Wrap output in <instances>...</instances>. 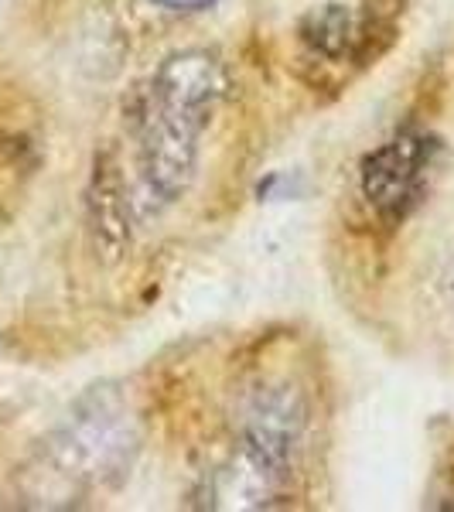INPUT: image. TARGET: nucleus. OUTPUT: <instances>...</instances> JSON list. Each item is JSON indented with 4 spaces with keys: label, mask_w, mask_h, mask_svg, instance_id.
I'll use <instances>...</instances> for the list:
<instances>
[{
    "label": "nucleus",
    "mask_w": 454,
    "mask_h": 512,
    "mask_svg": "<svg viewBox=\"0 0 454 512\" xmlns=\"http://www.w3.org/2000/svg\"><path fill=\"white\" fill-rule=\"evenodd\" d=\"M226 72L202 48L175 52L161 62L134 110V168L147 212L175 205L192 188L198 140L216 117Z\"/></svg>",
    "instance_id": "nucleus-1"
},
{
    "label": "nucleus",
    "mask_w": 454,
    "mask_h": 512,
    "mask_svg": "<svg viewBox=\"0 0 454 512\" xmlns=\"http://www.w3.org/2000/svg\"><path fill=\"white\" fill-rule=\"evenodd\" d=\"M304 441V403L291 386H267L246 400L236 444L209 482L212 509H263L284 495Z\"/></svg>",
    "instance_id": "nucleus-2"
},
{
    "label": "nucleus",
    "mask_w": 454,
    "mask_h": 512,
    "mask_svg": "<svg viewBox=\"0 0 454 512\" xmlns=\"http://www.w3.org/2000/svg\"><path fill=\"white\" fill-rule=\"evenodd\" d=\"M140 451V424L127 396L113 386L89 390L48 441L55 475L72 485H110L130 472Z\"/></svg>",
    "instance_id": "nucleus-3"
},
{
    "label": "nucleus",
    "mask_w": 454,
    "mask_h": 512,
    "mask_svg": "<svg viewBox=\"0 0 454 512\" xmlns=\"http://www.w3.org/2000/svg\"><path fill=\"white\" fill-rule=\"evenodd\" d=\"M434 140L424 134H400L366 154L359 188L369 209L386 222H400L420 202L427 171H431Z\"/></svg>",
    "instance_id": "nucleus-4"
},
{
    "label": "nucleus",
    "mask_w": 454,
    "mask_h": 512,
    "mask_svg": "<svg viewBox=\"0 0 454 512\" xmlns=\"http://www.w3.org/2000/svg\"><path fill=\"white\" fill-rule=\"evenodd\" d=\"M301 38L325 59H342L359 41V18L345 4H325L301 21Z\"/></svg>",
    "instance_id": "nucleus-5"
},
{
    "label": "nucleus",
    "mask_w": 454,
    "mask_h": 512,
    "mask_svg": "<svg viewBox=\"0 0 454 512\" xmlns=\"http://www.w3.org/2000/svg\"><path fill=\"white\" fill-rule=\"evenodd\" d=\"M164 7H175V11H195V7H205L209 0H158Z\"/></svg>",
    "instance_id": "nucleus-6"
},
{
    "label": "nucleus",
    "mask_w": 454,
    "mask_h": 512,
    "mask_svg": "<svg viewBox=\"0 0 454 512\" xmlns=\"http://www.w3.org/2000/svg\"><path fill=\"white\" fill-rule=\"evenodd\" d=\"M448 287H451V294H454V256H451V263H448Z\"/></svg>",
    "instance_id": "nucleus-7"
}]
</instances>
